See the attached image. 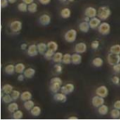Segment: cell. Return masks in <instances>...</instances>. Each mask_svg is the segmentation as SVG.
<instances>
[{
	"mask_svg": "<svg viewBox=\"0 0 120 120\" xmlns=\"http://www.w3.org/2000/svg\"><path fill=\"white\" fill-rule=\"evenodd\" d=\"M5 73L7 74V75H13L16 71H15V65H13V64H8L6 67H5Z\"/></svg>",
	"mask_w": 120,
	"mask_h": 120,
	"instance_id": "cell-20",
	"label": "cell"
},
{
	"mask_svg": "<svg viewBox=\"0 0 120 120\" xmlns=\"http://www.w3.org/2000/svg\"><path fill=\"white\" fill-rule=\"evenodd\" d=\"M39 3L42 4V5H48V4H50V2H51V0H39Z\"/></svg>",
	"mask_w": 120,
	"mask_h": 120,
	"instance_id": "cell-49",
	"label": "cell"
},
{
	"mask_svg": "<svg viewBox=\"0 0 120 120\" xmlns=\"http://www.w3.org/2000/svg\"><path fill=\"white\" fill-rule=\"evenodd\" d=\"M60 16L63 19H69L71 16V10L69 8H65L60 11Z\"/></svg>",
	"mask_w": 120,
	"mask_h": 120,
	"instance_id": "cell-18",
	"label": "cell"
},
{
	"mask_svg": "<svg viewBox=\"0 0 120 120\" xmlns=\"http://www.w3.org/2000/svg\"><path fill=\"white\" fill-rule=\"evenodd\" d=\"M54 68H55V70H56V72L57 74H61L62 71H63V67H62V65L60 63H56L55 66H54Z\"/></svg>",
	"mask_w": 120,
	"mask_h": 120,
	"instance_id": "cell-41",
	"label": "cell"
},
{
	"mask_svg": "<svg viewBox=\"0 0 120 120\" xmlns=\"http://www.w3.org/2000/svg\"><path fill=\"white\" fill-rule=\"evenodd\" d=\"M54 99L55 101H60V102H65L67 101V94L63 93V92H57V93H55V96H54Z\"/></svg>",
	"mask_w": 120,
	"mask_h": 120,
	"instance_id": "cell-13",
	"label": "cell"
},
{
	"mask_svg": "<svg viewBox=\"0 0 120 120\" xmlns=\"http://www.w3.org/2000/svg\"><path fill=\"white\" fill-rule=\"evenodd\" d=\"M66 88H67V90H68L69 94L72 93V92L74 91V89H75V87H74V85H73L72 83H69V84H67V85H66Z\"/></svg>",
	"mask_w": 120,
	"mask_h": 120,
	"instance_id": "cell-40",
	"label": "cell"
},
{
	"mask_svg": "<svg viewBox=\"0 0 120 120\" xmlns=\"http://www.w3.org/2000/svg\"><path fill=\"white\" fill-rule=\"evenodd\" d=\"M23 27V23L20 21H13L9 24V29L14 33H19Z\"/></svg>",
	"mask_w": 120,
	"mask_h": 120,
	"instance_id": "cell-5",
	"label": "cell"
},
{
	"mask_svg": "<svg viewBox=\"0 0 120 120\" xmlns=\"http://www.w3.org/2000/svg\"><path fill=\"white\" fill-rule=\"evenodd\" d=\"M18 10L21 12H26L28 11V5L25 2H21L20 4H18Z\"/></svg>",
	"mask_w": 120,
	"mask_h": 120,
	"instance_id": "cell-31",
	"label": "cell"
},
{
	"mask_svg": "<svg viewBox=\"0 0 120 120\" xmlns=\"http://www.w3.org/2000/svg\"><path fill=\"white\" fill-rule=\"evenodd\" d=\"M111 15V9L107 6H102L98 9V17L101 21L107 20Z\"/></svg>",
	"mask_w": 120,
	"mask_h": 120,
	"instance_id": "cell-1",
	"label": "cell"
},
{
	"mask_svg": "<svg viewBox=\"0 0 120 120\" xmlns=\"http://www.w3.org/2000/svg\"><path fill=\"white\" fill-rule=\"evenodd\" d=\"M68 119H69V120H76V119H78V117L77 116H69V117H68Z\"/></svg>",
	"mask_w": 120,
	"mask_h": 120,
	"instance_id": "cell-52",
	"label": "cell"
},
{
	"mask_svg": "<svg viewBox=\"0 0 120 120\" xmlns=\"http://www.w3.org/2000/svg\"><path fill=\"white\" fill-rule=\"evenodd\" d=\"M21 94L22 93H20V91H18V90H13L11 92V96H12V98H13L14 101H16L19 98H21Z\"/></svg>",
	"mask_w": 120,
	"mask_h": 120,
	"instance_id": "cell-39",
	"label": "cell"
},
{
	"mask_svg": "<svg viewBox=\"0 0 120 120\" xmlns=\"http://www.w3.org/2000/svg\"><path fill=\"white\" fill-rule=\"evenodd\" d=\"M39 53V49H38V45L32 44L27 48V55L30 57H35L37 56Z\"/></svg>",
	"mask_w": 120,
	"mask_h": 120,
	"instance_id": "cell-10",
	"label": "cell"
},
{
	"mask_svg": "<svg viewBox=\"0 0 120 120\" xmlns=\"http://www.w3.org/2000/svg\"><path fill=\"white\" fill-rule=\"evenodd\" d=\"M79 30L83 33H88V31L90 30V25L88 22H82L80 24H79Z\"/></svg>",
	"mask_w": 120,
	"mask_h": 120,
	"instance_id": "cell-14",
	"label": "cell"
},
{
	"mask_svg": "<svg viewBox=\"0 0 120 120\" xmlns=\"http://www.w3.org/2000/svg\"><path fill=\"white\" fill-rule=\"evenodd\" d=\"M71 61H72V63L75 64V65L80 64V63L82 62V56H81V54H80V53H77V52L74 53V54H72Z\"/></svg>",
	"mask_w": 120,
	"mask_h": 120,
	"instance_id": "cell-17",
	"label": "cell"
},
{
	"mask_svg": "<svg viewBox=\"0 0 120 120\" xmlns=\"http://www.w3.org/2000/svg\"><path fill=\"white\" fill-rule=\"evenodd\" d=\"M30 114H31L33 116H40V114H41V109H40V107L35 105V106L30 110Z\"/></svg>",
	"mask_w": 120,
	"mask_h": 120,
	"instance_id": "cell-25",
	"label": "cell"
},
{
	"mask_svg": "<svg viewBox=\"0 0 120 120\" xmlns=\"http://www.w3.org/2000/svg\"><path fill=\"white\" fill-rule=\"evenodd\" d=\"M98 112H99V114L100 116H106L108 114V112H109V107L107 105H105V104H102L98 108Z\"/></svg>",
	"mask_w": 120,
	"mask_h": 120,
	"instance_id": "cell-21",
	"label": "cell"
},
{
	"mask_svg": "<svg viewBox=\"0 0 120 120\" xmlns=\"http://www.w3.org/2000/svg\"><path fill=\"white\" fill-rule=\"evenodd\" d=\"M64 38H65V40L68 43H73V42H75V40L77 38V31L74 30V29L69 30L68 32L65 33Z\"/></svg>",
	"mask_w": 120,
	"mask_h": 120,
	"instance_id": "cell-2",
	"label": "cell"
},
{
	"mask_svg": "<svg viewBox=\"0 0 120 120\" xmlns=\"http://www.w3.org/2000/svg\"><path fill=\"white\" fill-rule=\"evenodd\" d=\"M25 78H26V75H25L24 74H20V75H18V77H17L18 81H20V82H23V81L25 80Z\"/></svg>",
	"mask_w": 120,
	"mask_h": 120,
	"instance_id": "cell-46",
	"label": "cell"
},
{
	"mask_svg": "<svg viewBox=\"0 0 120 120\" xmlns=\"http://www.w3.org/2000/svg\"><path fill=\"white\" fill-rule=\"evenodd\" d=\"M113 70L116 74H118L120 73V66L119 64H116V65H113Z\"/></svg>",
	"mask_w": 120,
	"mask_h": 120,
	"instance_id": "cell-45",
	"label": "cell"
},
{
	"mask_svg": "<svg viewBox=\"0 0 120 120\" xmlns=\"http://www.w3.org/2000/svg\"><path fill=\"white\" fill-rule=\"evenodd\" d=\"M90 19H91V18H89L88 16H86V17L84 18V21H86V22H89Z\"/></svg>",
	"mask_w": 120,
	"mask_h": 120,
	"instance_id": "cell-53",
	"label": "cell"
},
{
	"mask_svg": "<svg viewBox=\"0 0 120 120\" xmlns=\"http://www.w3.org/2000/svg\"><path fill=\"white\" fill-rule=\"evenodd\" d=\"M39 22L43 26H47V25H49L51 23V17L48 14H43V15H41L39 17Z\"/></svg>",
	"mask_w": 120,
	"mask_h": 120,
	"instance_id": "cell-11",
	"label": "cell"
},
{
	"mask_svg": "<svg viewBox=\"0 0 120 120\" xmlns=\"http://www.w3.org/2000/svg\"><path fill=\"white\" fill-rule=\"evenodd\" d=\"M54 55H55V51L48 49V50L45 52V54H44V57H45V59H46V60H53V57H54Z\"/></svg>",
	"mask_w": 120,
	"mask_h": 120,
	"instance_id": "cell-38",
	"label": "cell"
},
{
	"mask_svg": "<svg viewBox=\"0 0 120 120\" xmlns=\"http://www.w3.org/2000/svg\"><path fill=\"white\" fill-rule=\"evenodd\" d=\"M9 0H1V8H7V7L9 6Z\"/></svg>",
	"mask_w": 120,
	"mask_h": 120,
	"instance_id": "cell-44",
	"label": "cell"
},
{
	"mask_svg": "<svg viewBox=\"0 0 120 120\" xmlns=\"http://www.w3.org/2000/svg\"><path fill=\"white\" fill-rule=\"evenodd\" d=\"M23 101H28V100H31L32 99V93L30 92V91H24V92H22V94H21V98H20Z\"/></svg>",
	"mask_w": 120,
	"mask_h": 120,
	"instance_id": "cell-23",
	"label": "cell"
},
{
	"mask_svg": "<svg viewBox=\"0 0 120 120\" xmlns=\"http://www.w3.org/2000/svg\"><path fill=\"white\" fill-rule=\"evenodd\" d=\"M37 10H38V5L35 2L28 5V11L30 13H35V12H37Z\"/></svg>",
	"mask_w": 120,
	"mask_h": 120,
	"instance_id": "cell-37",
	"label": "cell"
},
{
	"mask_svg": "<svg viewBox=\"0 0 120 120\" xmlns=\"http://www.w3.org/2000/svg\"><path fill=\"white\" fill-rule=\"evenodd\" d=\"M61 92H63V93H65V94H69V92H68V90H67V88H66V86H62L61 87V90H60Z\"/></svg>",
	"mask_w": 120,
	"mask_h": 120,
	"instance_id": "cell-48",
	"label": "cell"
},
{
	"mask_svg": "<svg viewBox=\"0 0 120 120\" xmlns=\"http://www.w3.org/2000/svg\"><path fill=\"white\" fill-rule=\"evenodd\" d=\"M26 65L24 64V63H17L16 65H15V71H16V73H18V74H24V72H25V70H26Z\"/></svg>",
	"mask_w": 120,
	"mask_h": 120,
	"instance_id": "cell-27",
	"label": "cell"
},
{
	"mask_svg": "<svg viewBox=\"0 0 120 120\" xmlns=\"http://www.w3.org/2000/svg\"><path fill=\"white\" fill-rule=\"evenodd\" d=\"M99 47V42L98 40L92 41V43H91V48H92L93 49H98Z\"/></svg>",
	"mask_w": 120,
	"mask_h": 120,
	"instance_id": "cell-42",
	"label": "cell"
},
{
	"mask_svg": "<svg viewBox=\"0 0 120 120\" xmlns=\"http://www.w3.org/2000/svg\"><path fill=\"white\" fill-rule=\"evenodd\" d=\"M60 2H62V3H64V2H66V1H67V0H59Z\"/></svg>",
	"mask_w": 120,
	"mask_h": 120,
	"instance_id": "cell-55",
	"label": "cell"
},
{
	"mask_svg": "<svg viewBox=\"0 0 120 120\" xmlns=\"http://www.w3.org/2000/svg\"><path fill=\"white\" fill-rule=\"evenodd\" d=\"M23 116H24V113H23V111H21V110H17L16 112L12 113V118L15 120L22 119Z\"/></svg>",
	"mask_w": 120,
	"mask_h": 120,
	"instance_id": "cell-33",
	"label": "cell"
},
{
	"mask_svg": "<svg viewBox=\"0 0 120 120\" xmlns=\"http://www.w3.org/2000/svg\"><path fill=\"white\" fill-rule=\"evenodd\" d=\"M61 87H62V84H61V83L52 82V83H51L50 90H51L52 92H54V93H57V92H59L60 90H61Z\"/></svg>",
	"mask_w": 120,
	"mask_h": 120,
	"instance_id": "cell-15",
	"label": "cell"
},
{
	"mask_svg": "<svg viewBox=\"0 0 120 120\" xmlns=\"http://www.w3.org/2000/svg\"><path fill=\"white\" fill-rule=\"evenodd\" d=\"M17 110H19V105H18L16 102L12 101V102H10V103L9 104V106H8V111H9V112L14 113V112H16Z\"/></svg>",
	"mask_w": 120,
	"mask_h": 120,
	"instance_id": "cell-26",
	"label": "cell"
},
{
	"mask_svg": "<svg viewBox=\"0 0 120 120\" xmlns=\"http://www.w3.org/2000/svg\"><path fill=\"white\" fill-rule=\"evenodd\" d=\"M119 118H120V117H119Z\"/></svg>",
	"mask_w": 120,
	"mask_h": 120,
	"instance_id": "cell-58",
	"label": "cell"
},
{
	"mask_svg": "<svg viewBox=\"0 0 120 120\" xmlns=\"http://www.w3.org/2000/svg\"><path fill=\"white\" fill-rule=\"evenodd\" d=\"M63 56H64V54L62 52H55V55L53 57V60L56 63H60L63 60Z\"/></svg>",
	"mask_w": 120,
	"mask_h": 120,
	"instance_id": "cell-24",
	"label": "cell"
},
{
	"mask_svg": "<svg viewBox=\"0 0 120 120\" xmlns=\"http://www.w3.org/2000/svg\"><path fill=\"white\" fill-rule=\"evenodd\" d=\"M119 66H120V63H119Z\"/></svg>",
	"mask_w": 120,
	"mask_h": 120,
	"instance_id": "cell-57",
	"label": "cell"
},
{
	"mask_svg": "<svg viewBox=\"0 0 120 120\" xmlns=\"http://www.w3.org/2000/svg\"><path fill=\"white\" fill-rule=\"evenodd\" d=\"M98 31H99V33L100 34H102V35H107V34H109L110 32H111V26H110V24H109L108 22H101L100 25H99V28H98Z\"/></svg>",
	"mask_w": 120,
	"mask_h": 120,
	"instance_id": "cell-4",
	"label": "cell"
},
{
	"mask_svg": "<svg viewBox=\"0 0 120 120\" xmlns=\"http://www.w3.org/2000/svg\"><path fill=\"white\" fill-rule=\"evenodd\" d=\"M92 64L95 67H101L103 65V60L100 57H96L94 60H92Z\"/></svg>",
	"mask_w": 120,
	"mask_h": 120,
	"instance_id": "cell-28",
	"label": "cell"
},
{
	"mask_svg": "<svg viewBox=\"0 0 120 120\" xmlns=\"http://www.w3.org/2000/svg\"><path fill=\"white\" fill-rule=\"evenodd\" d=\"M86 50H87V46H86V44L85 42H80V43L75 45V52L83 54Z\"/></svg>",
	"mask_w": 120,
	"mask_h": 120,
	"instance_id": "cell-8",
	"label": "cell"
},
{
	"mask_svg": "<svg viewBox=\"0 0 120 120\" xmlns=\"http://www.w3.org/2000/svg\"><path fill=\"white\" fill-rule=\"evenodd\" d=\"M107 60L110 65H116L120 63V54H115V53H110L107 56Z\"/></svg>",
	"mask_w": 120,
	"mask_h": 120,
	"instance_id": "cell-3",
	"label": "cell"
},
{
	"mask_svg": "<svg viewBox=\"0 0 120 120\" xmlns=\"http://www.w3.org/2000/svg\"><path fill=\"white\" fill-rule=\"evenodd\" d=\"M111 116H112V118H114V119H118V118L120 117V110L119 109L114 108V109L111 111Z\"/></svg>",
	"mask_w": 120,
	"mask_h": 120,
	"instance_id": "cell-35",
	"label": "cell"
},
{
	"mask_svg": "<svg viewBox=\"0 0 120 120\" xmlns=\"http://www.w3.org/2000/svg\"><path fill=\"white\" fill-rule=\"evenodd\" d=\"M85 15L86 16H88L89 18H94V17H97L98 15V10L93 8V7H88L86 8L85 10Z\"/></svg>",
	"mask_w": 120,
	"mask_h": 120,
	"instance_id": "cell-12",
	"label": "cell"
},
{
	"mask_svg": "<svg viewBox=\"0 0 120 120\" xmlns=\"http://www.w3.org/2000/svg\"><path fill=\"white\" fill-rule=\"evenodd\" d=\"M92 104H93L94 107L99 108L100 105L104 104V98L101 97V96H99V95L93 97L92 98Z\"/></svg>",
	"mask_w": 120,
	"mask_h": 120,
	"instance_id": "cell-6",
	"label": "cell"
},
{
	"mask_svg": "<svg viewBox=\"0 0 120 120\" xmlns=\"http://www.w3.org/2000/svg\"><path fill=\"white\" fill-rule=\"evenodd\" d=\"M2 90H3L4 93H6V94H11V92L14 90H13L12 85H10V84H5V85L2 87Z\"/></svg>",
	"mask_w": 120,
	"mask_h": 120,
	"instance_id": "cell-30",
	"label": "cell"
},
{
	"mask_svg": "<svg viewBox=\"0 0 120 120\" xmlns=\"http://www.w3.org/2000/svg\"><path fill=\"white\" fill-rule=\"evenodd\" d=\"M110 52H111V53H115V54H120L119 44H116V45L112 46V47L110 48Z\"/></svg>",
	"mask_w": 120,
	"mask_h": 120,
	"instance_id": "cell-36",
	"label": "cell"
},
{
	"mask_svg": "<svg viewBox=\"0 0 120 120\" xmlns=\"http://www.w3.org/2000/svg\"><path fill=\"white\" fill-rule=\"evenodd\" d=\"M114 108H116V109H119L120 110V100H117L115 101L114 103Z\"/></svg>",
	"mask_w": 120,
	"mask_h": 120,
	"instance_id": "cell-47",
	"label": "cell"
},
{
	"mask_svg": "<svg viewBox=\"0 0 120 120\" xmlns=\"http://www.w3.org/2000/svg\"><path fill=\"white\" fill-rule=\"evenodd\" d=\"M100 23H101V20L99 17L91 18L89 21V25L91 29H98L99 26L100 25Z\"/></svg>",
	"mask_w": 120,
	"mask_h": 120,
	"instance_id": "cell-9",
	"label": "cell"
},
{
	"mask_svg": "<svg viewBox=\"0 0 120 120\" xmlns=\"http://www.w3.org/2000/svg\"><path fill=\"white\" fill-rule=\"evenodd\" d=\"M71 57H72V55L69 54V53H66V54H64L62 62H63L64 64H69V63H72V61H71Z\"/></svg>",
	"mask_w": 120,
	"mask_h": 120,
	"instance_id": "cell-34",
	"label": "cell"
},
{
	"mask_svg": "<svg viewBox=\"0 0 120 120\" xmlns=\"http://www.w3.org/2000/svg\"><path fill=\"white\" fill-rule=\"evenodd\" d=\"M112 82H113V84H115V85H119L120 84V78L118 76H113L112 77Z\"/></svg>",
	"mask_w": 120,
	"mask_h": 120,
	"instance_id": "cell-43",
	"label": "cell"
},
{
	"mask_svg": "<svg viewBox=\"0 0 120 120\" xmlns=\"http://www.w3.org/2000/svg\"><path fill=\"white\" fill-rule=\"evenodd\" d=\"M69 2H73V1H75V0H69Z\"/></svg>",
	"mask_w": 120,
	"mask_h": 120,
	"instance_id": "cell-56",
	"label": "cell"
},
{
	"mask_svg": "<svg viewBox=\"0 0 120 120\" xmlns=\"http://www.w3.org/2000/svg\"><path fill=\"white\" fill-rule=\"evenodd\" d=\"M38 49H39V53L41 55H44L45 52L48 50V45L45 43H39L38 44Z\"/></svg>",
	"mask_w": 120,
	"mask_h": 120,
	"instance_id": "cell-16",
	"label": "cell"
},
{
	"mask_svg": "<svg viewBox=\"0 0 120 120\" xmlns=\"http://www.w3.org/2000/svg\"><path fill=\"white\" fill-rule=\"evenodd\" d=\"M34 106H35V103H34V101L32 100H28L26 101H24V107L27 111H30Z\"/></svg>",
	"mask_w": 120,
	"mask_h": 120,
	"instance_id": "cell-32",
	"label": "cell"
},
{
	"mask_svg": "<svg viewBox=\"0 0 120 120\" xmlns=\"http://www.w3.org/2000/svg\"><path fill=\"white\" fill-rule=\"evenodd\" d=\"M17 0H9V4H14L15 2H16Z\"/></svg>",
	"mask_w": 120,
	"mask_h": 120,
	"instance_id": "cell-54",
	"label": "cell"
},
{
	"mask_svg": "<svg viewBox=\"0 0 120 120\" xmlns=\"http://www.w3.org/2000/svg\"><path fill=\"white\" fill-rule=\"evenodd\" d=\"M21 49H22L23 50H25V49H27V45H26V43H24V44H22V45H21Z\"/></svg>",
	"mask_w": 120,
	"mask_h": 120,
	"instance_id": "cell-50",
	"label": "cell"
},
{
	"mask_svg": "<svg viewBox=\"0 0 120 120\" xmlns=\"http://www.w3.org/2000/svg\"><path fill=\"white\" fill-rule=\"evenodd\" d=\"M47 45H48V49H50V50H53L56 52L58 49V45L56 41H50L47 43Z\"/></svg>",
	"mask_w": 120,
	"mask_h": 120,
	"instance_id": "cell-29",
	"label": "cell"
},
{
	"mask_svg": "<svg viewBox=\"0 0 120 120\" xmlns=\"http://www.w3.org/2000/svg\"><path fill=\"white\" fill-rule=\"evenodd\" d=\"M35 74H36V70H35L34 68H26V69L25 70V72H24V75H25L26 77L28 78V79L34 77Z\"/></svg>",
	"mask_w": 120,
	"mask_h": 120,
	"instance_id": "cell-19",
	"label": "cell"
},
{
	"mask_svg": "<svg viewBox=\"0 0 120 120\" xmlns=\"http://www.w3.org/2000/svg\"><path fill=\"white\" fill-rule=\"evenodd\" d=\"M23 2L26 3L27 5H29V4H31V3H33V2H34V0H23Z\"/></svg>",
	"mask_w": 120,
	"mask_h": 120,
	"instance_id": "cell-51",
	"label": "cell"
},
{
	"mask_svg": "<svg viewBox=\"0 0 120 120\" xmlns=\"http://www.w3.org/2000/svg\"><path fill=\"white\" fill-rule=\"evenodd\" d=\"M2 101L4 102V103H7V104H9L10 102H12L14 100H13V98H12V96H11V94H4L2 97Z\"/></svg>",
	"mask_w": 120,
	"mask_h": 120,
	"instance_id": "cell-22",
	"label": "cell"
},
{
	"mask_svg": "<svg viewBox=\"0 0 120 120\" xmlns=\"http://www.w3.org/2000/svg\"><path fill=\"white\" fill-rule=\"evenodd\" d=\"M96 94L99 96H101L103 98H106L109 94V90L106 86H99L97 90H96Z\"/></svg>",
	"mask_w": 120,
	"mask_h": 120,
	"instance_id": "cell-7",
	"label": "cell"
}]
</instances>
